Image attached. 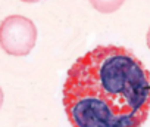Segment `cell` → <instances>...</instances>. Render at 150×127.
Instances as JSON below:
<instances>
[{
  "label": "cell",
  "instance_id": "cell-5",
  "mask_svg": "<svg viewBox=\"0 0 150 127\" xmlns=\"http://www.w3.org/2000/svg\"><path fill=\"white\" fill-rule=\"evenodd\" d=\"M2 105H3V90L0 89V108H2Z\"/></svg>",
  "mask_w": 150,
  "mask_h": 127
},
{
  "label": "cell",
  "instance_id": "cell-3",
  "mask_svg": "<svg viewBox=\"0 0 150 127\" xmlns=\"http://www.w3.org/2000/svg\"><path fill=\"white\" fill-rule=\"evenodd\" d=\"M88 2L96 11L102 14H112L125 3V0H88Z\"/></svg>",
  "mask_w": 150,
  "mask_h": 127
},
{
  "label": "cell",
  "instance_id": "cell-1",
  "mask_svg": "<svg viewBox=\"0 0 150 127\" xmlns=\"http://www.w3.org/2000/svg\"><path fill=\"white\" fill-rule=\"evenodd\" d=\"M63 106L72 127H141L150 112V73L127 47L97 46L68 70Z\"/></svg>",
  "mask_w": 150,
  "mask_h": 127
},
{
  "label": "cell",
  "instance_id": "cell-6",
  "mask_svg": "<svg viewBox=\"0 0 150 127\" xmlns=\"http://www.w3.org/2000/svg\"><path fill=\"white\" fill-rule=\"evenodd\" d=\"M21 2H25V3H37L40 0H21Z\"/></svg>",
  "mask_w": 150,
  "mask_h": 127
},
{
  "label": "cell",
  "instance_id": "cell-4",
  "mask_svg": "<svg viewBox=\"0 0 150 127\" xmlns=\"http://www.w3.org/2000/svg\"><path fill=\"white\" fill-rule=\"evenodd\" d=\"M146 40H147V46H149V49H150V28H149V31H147V37H146Z\"/></svg>",
  "mask_w": 150,
  "mask_h": 127
},
{
  "label": "cell",
  "instance_id": "cell-2",
  "mask_svg": "<svg viewBox=\"0 0 150 127\" xmlns=\"http://www.w3.org/2000/svg\"><path fill=\"white\" fill-rule=\"evenodd\" d=\"M37 41L34 22L21 15H11L0 24V47L8 55L25 56Z\"/></svg>",
  "mask_w": 150,
  "mask_h": 127
}]
</instances>
